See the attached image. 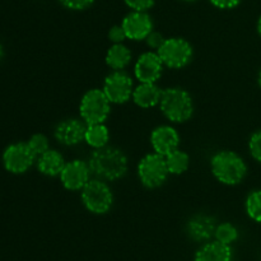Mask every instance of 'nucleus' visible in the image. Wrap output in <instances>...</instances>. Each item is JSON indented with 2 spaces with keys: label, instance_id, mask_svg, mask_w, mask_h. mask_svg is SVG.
<instances>
[{
  "label": "nucleus",
  "instance_id": "a211bd4d",
  "mask_svg": "<svg viewBox=\"0 0 261 261\" xmlns=\"http://www.w3.org/2000/svg\"><path fill=\"white\" fill-rule=\"evenodd\" d=\"M65 160L60 152L55 149H48L41 155H38L36 160V166L40 173L48 176V177H55L60 176L64 166H65Z\"/></svg>",
  "mask_w": 261,
  "mask_h": 261
},
{
  "label": "nucleus",
  "instance_id": "c85d7f7f",
  "mask_svg": "<svg viewBox=\"0 0 261 261\" xmlns=\"http://www.w3.org/2000/svg\"><path fill=\"white\" fill-rule=\"evenodd\" d=\"M165 40L166 38L163 37L160 32H155V31H152V32L148 35V37L145 38L148 47L153 48V50H155V51H157L158 48L162 46V43L165 42Z\"/></svg>",
  "mask_w": 261,
  "mask_h": 261
},
{
  "label": "nucleus",
  "instance_id": "2f4dec72",
  "mask_svg": "<svg viewBox=\"0 0 261 261\" xmlns=\"http://www.w3.org/2000/svg\"><path fill=\"white\" fill-rule=\"evenodd\" d=\"M4 55H5V51H4V46H3V43L0 42V61L4 59Z\"/></svg>",
  "mask_w": 261,
  "mask_h": 261
},
{
  "label": "nucleus",
  "instance_id": "6e6552de",
  "mask_svg": "<svg viewBox=\"0 0 261 261\" xmlns=\"http://www.w3.org/2000/svg\"><path fill=\"white\" fill-rule=\"evenodd\" d=\"M2 160L3 166L8 172L13 175H22L32 167L37 157L27 142H17L5 148Z\"/></svg>",
  "mask_w": 261,
  "mask_h": 261
},
{
  "label": "nucleus",
  "instance_id": "412c9836",
  "mask_svg": "<svg viewBox=\"0 0 261 261\" xmlns=\"http://www.w3.org/2000/svg\"><path fill=\"white\" fill-rule=\"evenodd\" d=\"M166 163L170 175H182L190 167V157L184 150L176 149L166 155Z\"/></svg>",
  "mask_w": 261,
  "mask_h": 261
},
{
  "label": "nucleus",
  "instance_id": "cd10ccee",
  "mask_svg": "<svg viewBox=\"0 0 261 261\" xmlns=\"http://www.w3.org/2000/svg\"><path fill=\"white\" fill-rule=\"evenodd\" d=\"M126 33H125L122 25H114L109 31V40L114 43H122L126 40Z\"/></svg>",
  "mask_w": 261,
  "mask_h": 261
},
{
  "label": "nucleus",
  "instance_id": "b1692460",
  "mask_svg": "<svg viewBox=\"0 0 261 261\" xmlns=\"http://www.w3.org/2000/svg\"><path fill=\"white\" fill-rule=\"evenodd\" d=\"M27 143L28 145H30L31 149H32V152L36 154V157H38V155H41L42 153H45L46 150L50 149V142H48V138L46 137V135L41 134V133H38V134H33Z\"/></svg>",
  "mask_w": 261,
  "mask_h": 261
},
{
  "label": "nucleus",
  "instance_id": "39448f33",
  "mask_svg": "<svg viewBox=\"0 0 261 261\" xmlns=\"http://www.w3.org/2000/svg\"><path fill=\"white\" fill-rule=\"evenodd\" d=\"M138 177L142 185L147 189H157L167 180L170 171L167 168L165 155L149 153L138 163Z\"/></svg>",
  "mask_w": 261,
  "mask_h": 261
},
{
  "label": "nucleus",
  "instance_id": "423d86ee",
  "mask_svg": "<svg viewBox=\"0 0 261 261\" xmlns=\"http://www.w3.org/2000/svg\"><path fill=\"white\" fill-rule=\"evenodd\" d=\"M82 203L93 214H106L114 204V194L103 180L94 178L82 189Z\"/></svg>",
  "mask_w": 261,
  "mask_h": 261
},
{
  "label": "nucleus",
  "instance_id": "0eeeda50",
  "mask_svg": "<svg viewBox=\"0 0 261 261\" xmlns=\"http://www.w3.org/2000/svg\"><path fill=\"white\" fill-rule=\"evenodd\" d=\"M163 65L170 69H182L193 59V46L189 41L181 37L166 38L157 50Z\"/></svg>",
  "mask_w": 261,
  "mask_h": 261
},
{
  "label": "nucleus",
  "instance_id": "393cba45",
  "mask_svg": "<svg viewBox=\"0 0 261 261\" xmlns=\"http://www.w3.org/2000/svg\"><path fill=\"white\" fill-rule=\"evenodd\" d=\"M247 147H249V152L252 160L261 165V129L252 133L251 137L249 138Z\"/></svg>",
  "mask_w": 261,
  "mask_h": 261
},
{
  "label": "nucleus",
  "instance_id": "aec40b11",
  "mask_svg": "<svg viewBox=\"0 0 261 261\" xmlns=\"http://www.w3.org/2000/svg\"><path fill=\"white\" fill-rule=\"evenodd\" d=\"M110 132L105 124L87 125L84 142L93 149H99L109 145Z\"/></svg>",
  "mask_w": 261,
  "mask_h": 261
},
{
  "label": "nucleus",
  "instance_id": "6ab92c4d",
  "mask_svg": "<svg viewBox=\"0 0 261 261\" xmlns=\"http://www.w3.org/2000/svg\"><path fill=\"white\" fill-rule=\"evenodd\" d=\"M132 51L124 43H114L107 50L106 64L112 70H124L132 63Z\"/></svg>",
  "mask_w": 261,
  "mask_h": 261
},
{
  "label": "nucleus",
  "instance_id": "f257e3e1",
  "mask_svg": "<svg viewBox=\"0 0 261 261\" xmlns=\"http://www.w3.org/2000/svg\"><path fill=\"white\" fill-rule=\"evenodd\" d=\"M92 175L103 181H115L127 172V157L121 149L106 145L94 149L88 160Z\"/></svg>",
  "mask_w": 261,
  "mask_h": 261
},
{
  "label": "nucleus",
  "instance_id": "f8f14e48",
  "mask_svg": "<svg viewBox=\"0 0 261 261\" xmlns=\"http://www.w3.org/2000/svg\"><path fill=\"white\" fill-rule=\"evenodd\" d=\"M126 37L132 41H143L153 31V22L147 12L132 10L121 22Z\"/></svg>",
  "mask_w": 261,
  "mask_h": 261
},
{
  "label": "nucleus",
  "instance_id": "c756f323",
  "mask_svg": "<svg viewBox=\"0 0 261 261\" xmlns=\"http://www.w3.org/2000/svg\"><path fill=\"white\" fill-rule=\"evenodd\" d=\"M209 2L219 9H233L241 3V0H209Z\"/></svg>",
  "mask_w": 261,
  "mask_h": 261
},
{
  "label": "nucleus",
  "instance_id": "7ed1b4c3",
  "mask_svg": "<svg viewBox=\"0 0 261 261\" xmlns=\"http://www.w3.org/2000/svg\"><path fill=\"white\" fill-rule=\"evenodd\" d=\"M158 106L163 116L175 124L186 122L194 114V102L190 93L178 87L165 89Z\"/></svg>",
  "mask_w": 261,
  "mask_h": 261
},
{
  "label": "nucleus",
  "instance_id": "1a4fd4ad",
  "mask_svg": "<svg viewBox=\"0 0 261 261\" xmlns=\"http://www.w3.org/2000/svg\"><path fill=\"white\" fill-rule=\"evenodd\" d=\"M102 91L111 103L122 105L132 99L134 82L124 70H114L105 78Z\"/></svg>",
  "mask_w": 261,
  "mask_h": 261
},
{
  "label": "nucleus",
  "instance_id": "72a5a7b5",
  "mask_svg": "<svg viewBox=\"0 0 261 261\" xmlns=\"http://www.w3.org/2000/svg\"><path fill=\"white\" fill-rule=\"evenodd\" d=\"M181 2H186V3H193V2H196V0H181Z\"/></svg>",
  "mask_w": 261,
  "mask_h": 261
},
{
  "label": "nucleus",
  "instance_id": "4468645a",
  "mask_svg": "<svg viewBox=\"0 0 261 261\" xmlns=\"http://www.w3.org/2000/svg\"><path fill=\"white\" fill-rule=\"evenodd\" d=\"M150 144L155 153L166 157L171 152L178 149L180 135L175 127L170 126V125H161L152 132Z\"/></svg>",
  "mask_w": 261,
  "mask_h": 261
},
{
  "label": "nucleus",
  "instance_id": "dca6fc26",
  "mask_svg": "<svg viewBox=\"0 0 261 261\" xmlns=\"http://www.w3.org/2000/svg\"><path fill=\"white\" fill-rule=\"evenodd\" d=\"M194 261H233V250L229 245L222 242H204L194 255Z\"/></svg>",
  "mask_w": 261,
  "mask_h": 261
},
{
  "label": "nucleus",
  "instance_id": "f03ea898",
  "mask_svg": "<svg viewBox=\"0 0 261 261\" xmlns=\"http://www.w3.org/2000/svg\"><path fill=\"white\" fill-rule=\"evenodd\" d=\"M211 171L214 177L227 186L240 185L247 176L246 162L233 150H219L212 157Z\"/></svg>",
  "mask_w": 261,
  "mask_h": 261
},
{
  "label": "nucleus",
  "instance_id": "5701e85b",
  "mask_svg": "<svg viewBox=\"0 0 261 261\" xmlns=\"http://www.w3.org/2000/svg\"><path fill=\"white\" fill-rule=\"evenodd\" d=\"M239 229H237L234 224L229 223V222H223V223L217 224L216 232H214V239L217 241L231 246L232 244H234L239 240Z\"/></svg>",
  "mask_w": 261,
  "mask_h": 261
},
{
  "label": "nucleus",
  "instance_id": "9d476101",
  "mask_svg": "<svg viewBox=\"0 0 261 261\" xmlns=\"http://www.w3.org/2000/svg\"><path fill=\"white\" fill-rule=\"evenodd\" d=\"M91 168L88 162L74 160L66 162L60 173V181L69 191L82 190L91 180Z\"/></svg>",
  "mask_w": 261,
  "mask_h": 261
},
{
  "label": "nucleus",
  "instance_id": "20e7f679",
  "mask_svg": "<svg viewBox=\"0 0 261 261\" xmlns=\"http://www.w3.org/2000/svg\"><path fill=\"white\" fill-rule=\"evenodd\" d=\"M110 112L111 102L102 89H89L83 94L79 105V114L87 125L105 124Z\"/></svg>",
  "mask_w": 261,
  "mask_h": 261
},
{
  "label": "nucleus",
  "instance_id": "a878e982",
  "mask_svg": "<svg viewBox=\"0 0 261 261\" xmlns=\"http://www.w3.org/2000/svg\"><path fill=\"white\" fill-rule=\"evenodd\" d=\"M124 2L132 10L148 12L154 5L155 0H124Z\"/></svg>",
  "mask_w": 261,
  "mask_h": 261
},
{
  "label": "nucleus",
  "instance_id": "bb28decb",
  "mask_svg": "<svg viewBox=\"0 0 261 261\" xmlns=\"http://www.w3.org/2000/svg\"><path fill=\"white\" fill-rule=\"evenodd\" d=\"M59 2L70 10H84L91 7L94 0H59Z\"/></svg>",
  "mask_w": 261,
  "mask_h": 261
},
{
  "label": "nucleus",
  "instance_id": "7c9ffc66",
  "mask_svg": "<svg viewBox=\"0 0 261 261\" xmlns=\"http://www.w3.org/2000/svg\"><path fill=\"white\" fill-rule=\"evenodd\" d=\"M256 31H257V35H259V37L261 38V15L259 17V19H257V23H256Z\"/></svg>",
  "mask_w": 261,
  "mask_h": 261
},
{
  "label": "nucleus",
  "instance_id": "2eb2a0df",
  "mask_svg": "<svg viewBox=\"0 0 261 261\" xmlns=\"http://www.w3.org/2000/svg\"><path fill=\"white\" fill-rule=\"evenodd\" d=\"M217 221L209 214H196L189 219L186 224V233L193 241L208 242L214 237Z\"/></svg>",
  "mask_w": 261,
  "mask_h": 261
},
{
  "label": "nucleus",
  "instance_id": "4be33fe9",
  "mask_svg": "<svg viewBox=\"0 0 261 261\" xmlns=\"http://www.w3.org/2000/svg\"><path fill=\"white\" fill-rule=\"evenodd\" d=\"M245 211L251 221L261 224V189L252 190L245 200Z\"/></svg>",
  "mask_w": 261,
  "mask_h": 261
},
{
  "label": "nucleus",
  "instance_id": "f3484780",
  "mask_svg": "<svg viewBox=\"0 0 261 261\" xmlns=\"http://www.w3.org/2000/svg\"><path fill=\"white\" fill-rule=\"evenodd\" d=\"M162 92L155 83H140L134 88L132 99L140 109H152L160 105Z\"/></svg>",
  "mask_w": 261,
  "mask_h": 261
},
{
  "label": "nucleus",
  "instance_id": "473e14b6",
  "mask_svg": "<svg viewBox=\"0 0 261 261\" xmlns=\"http://www.w3.org/2000/svg\"><path fill=\"white\" fill-rule=\"evenodd\" d=\"M257 84H259V87L261 89V69L259 70V74H257Z\"/></svg>",
  "mask_w": 261,
  "mask_h": 261
},
{
  "label": "nucleus",
  "instance_id": "ddd939ff",
  "mask_svg": "<svg viewBox=\"0 0 261 261\" xmlns=\"http://www.w3.org/2000/svg\"><path fill=\"white\" fill-rule=\"evenodd\" d=\"M87 124L79 119H66L59 122L55 127L54 137L59 144L64 147H74L84 140Z\"/></svg>",
  "mask_w": 261,
  "mask_h": 261
},
{
  "label": "nucleus",
  "instance_id": "9b49d317",
  "mask_svg": "<svg viewBox=\"0 0 261 261\" xmlns=\"http://www.w3.org/2000/svg\"><path fill=\"white\" fill-rule=\"evenodd\" d=\"M163 66L157 51H147L135 61L134 75L140 83H157L163 73Z\"/></svg>",
  "mask_w": 261,
  "mask_h": 261
}]
</instances>
